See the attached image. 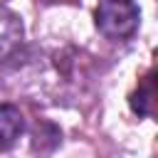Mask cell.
<instances>
[{
	"label": "cell",
	"instance_id": "3",
	"mask_svg": "<svg viewBox=\"0 0 158 158\" xmlns=\"http://www.w3.org/2000/svg\"><path fill=\"white\" fill-rule=\"evenodd\" d=\"M22 35H25L22 20H20L12 10L0 7V59L10 57V54L20 47Z\"/></svg>",
	"mask_w": 158,
	"mask_h": 158
},
{
	"label": "cell",
	"instance_id": "1",
	"mask_svg": "<svg viewBox=\"0 0 158 158\" xmlns=\"http://www.w3.org/2000/svg\"><path fill=\"white\" fill-rule=\"evenodd\" d=\"M96 30L114 42H126L138 32L141 10L133 0H99L94 12Z\"/></svg>",
	"mask_w": 158,
	"mask_h": 158
},
{
	"label": "cell",
	"instance_id": "4",
	"mask_svg": "<svg viewBox=\"0 0 158 158\" xmlns=\"http://www.w3.org/2000/svg\"><path fill=\"white\" fill-rule=\"evenodd\" d=\"M153 79L148 77V81L143 84V86H138V91L136 94H131V109H133V114H138V116H148L151 114V104H153Z\"/></svg>",
	"mask_w": 158,
	"mask_h": 158
},
{
	"label": "cell",
	"instance_id": "2",
	"mask_svg": "<svg viewBox=\"0 0 158 158\" xmlns=\"http://www.w3.org/2000/svg\"><path fill=\"white\" fill-rule=\"evenodd\" d=\"M25 133V116L12 104H0V151L12 148Z\"/></svg>",
	"mask_w": 158,
	"mask_h": 158
}]
</instances>
